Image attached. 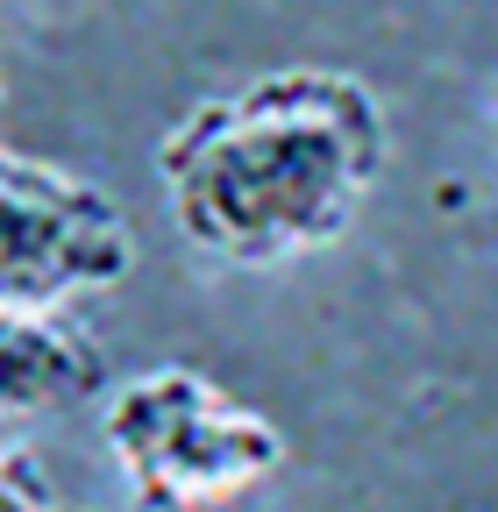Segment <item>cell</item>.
I'll use <instances>...</instances> for the list:
<instances>
[{"label":"cell","mask_w":498,"mask_h":512,"mask_svg":"<svg viewBox=\"0 0 498 512\" xmlns=\"http://www.w3.org/2000/svg\"><path fill=\"white\" fill-rule=\"evenodd\" d=\"M136 235L93 178L0 150V313H57L121 285Z\"/></svg>","instance_id":"3"},{"label":"cell","mask_w":498,"mask_h":512,"mask_svg":"<svg viewBox=\"0 0 498 512\" xmlns=\"http://www.w3.org/2000/svg\"><path fill=\"white\" fill-rule=\"evenodd\" d=\"M100 434L136 505L150 512H228L257 498L292 456L271 413L242 406L207 370H185V363H157L129 377L107 399Z\"/></svg>","instance_id":"2"},{"label":"cell","mask_w":498,"mask_h":512,"mask_svg":"<svg viewBox=\"0 0 498 512\" xmlns=\"http://www.w3.org/2000/svg\"><path fill=\"white\" fill-rule=\"evenodd\" d=\"M107 384V356L65 313H0V434L65 413Z\"/></svg>","instance_id":"4"},{"label":"cell","mask_w":498,"mask_h":512,"mask_svg":"<svg viewBox=\"0 0 498 512\" xmlns=\"http://www.w3.org/2000/svg\"><path fill=\"white\" fill-rule=\"evenodd\" d=\"M385 157V100L349 72L292 64L200 100L157 143V185L200 256L264 271L342 242L378 192Z\"/></svg>","instance_id":"1"},{"label":"cell","mask_w":498,"mask_h":512,"mask_svg":"<svg viewBox=\"0 0 498 512\" xmlns=\"http://www.w3.org/2000/svg\"><path fill=\"white\" fill-rule=\"evenodd\" d=\"M0 512H57L43 463L22 456V448H0Z\"/></svg>","instance_id":"5"},{"label":"cell","mask_w":498,"mask_h":512,"mask_svg":"<svg viewBox=\"0 0 498 512\" xmlns=\"http://www.w3.org/2000/svg\"><path fill=\"white\" fill-rule=\"evenodd\" d=\"M0 107H8V79H0Z\"/></svg>","instance_id":"6"}]
</instances>
